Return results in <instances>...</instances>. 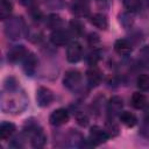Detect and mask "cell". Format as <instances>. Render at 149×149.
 <instances>
[{
    "label": "cell",
    "mask_w": 149,
    "mask_h": 149,
    "mask_svg": "<svg viewBox=\"0 0 149 149\" xmlns=\"http://www.w3.org/2000/svg\"><path fill=\"white\" fill-rule=\"evenodd\" d=\"M72 12L78 16H86L88 14V5L86 0H72Z\"/></svg>",
    "instance_id": "11"
},
{
    "label": "cell",
    "mask_w": 149,
    "mask_h": 149,
    "mask_svg": "<svg viewBox=\"0 0 149 149\" xmlns=\"http://www.w3.org/2000/svg\"><path fill=\"white\" fill-rule=\"evenodd\" d=\"M109 135L106 132V129H102L101 127L93 126L90 130V141L92 144H101L105 143L108 140Z\"/></svg>",
    "instance_id": "4"
},
{
    "label": "cell",
    "mask_w": 149,
    "mask_h": 149,
    "mask_svg": "<svg viewBox=\"0 0 149 149\" xmlns=\"http://www.w3.org/2000/svg\"><path fill=\"white\" fill-rule=\"evenodd\" d=\"M28 134L30 136L31 146L34 148H41L44 146L47 137H45V135L41 128H38L36 126H30L28 128Z\"/></svg>",
    "instance_id": "3"
},
{
    "label": "cell",
    "mask_w": 149,
    "mask_h": 149,
    "mask_svg": "<svg viewBox=\"0 0 149 149\" xmlns=\"http://www.w3.org/2000/svg\"><path fill=\"white\" fill-rule=\"evenodd\" d=\"M86 78H87V81L91 86H97L100 84L101 81V78H102V74L100 72V70L95 66H91L87 71H86Z\"/></svg>",
    "instance_id": "10"
},
{
    "label": "cell",
    "mask_w": 149,
    "mask_h": 149,
    "mask_svg": "<svg viewBox=\"0 0 149 149\" xmlns=\"http://www.w3.org/2000/svg\"><path fill=\"white\" fill-rule=\"evenodd\" d=\"M105 129H106V132L108 133L109 136H115L119 133V127L111 120H108V122L106 123V128Z\"/></svg>",
    "instance_id": "23"
},
{
    "label": "cell",
    "mask_w": 149,
    "mask_h": 149,
    "mask_svg": "<svg viewBox=\"0 0 149 149\" xmlns=\"http://www.w3.org/2000/svg\"><path fill=\"white\" fill-rule=\"evenodd\" d=\"M90 21H91V23L94 27H97L99 29H106L108 27V21L106 19V16L102 15V14H94V15H92Z\"/></svg>",
    "instance_id": "16"
},
{
    "label": "cell",
    "mask_w": 149,
    "mask_h": 149,
    "mask_svg": "<svg viewBox=\"0 0 149 149\" xmlns=\"http://www.w3.org/2000/svg\"><path fill=\"white\" fill-rule=\"evenodd\" d=\"M54 100V94L52 92L47 88V87H40L36 92V101L38 104V106L41 107H45L49 106Z\"/></svg>",
    "instance_id": "5"
},
{
    "label": "cell",
    "mask_w": 149,
    "mask_h": 149,
    "mask_svg": "<svg viewBox=\"0 0 149 149\" xmlns=\"http://www.w3.org/2000/svg\"><path fill=\"white\" fill-rule=\"evenodd\" d=\"M147 104V98L143 93H140V92H135L133 95H132V106L136 109H141L146 106Z\"/></svg>",
    "instance_id": "17"
},
{
    "label": "cell",
    "mask_w": 149,
    "mask_h": 149,
    "mask_svg": "<svg viewBox=\"0 0 149 149\" xmlns=\"http://www.w3.org/2000/svg\"><path fill=\"white\" fill-rule=\"evenodd\" d=\"M83 58V47L79 42H71L66 48V59L70 63H77Z\"/></svg>",
    "instance_id": "1"
},
{
    "label": "cell",
    "mask_w": 149,
    "mask_h": 149,
    "mask_svg": "<svg viewBox=\"0 0 149 149\" xmlns=\"http://www.w3.org/2000/svg\"><path fill=\"white\" fill-rule=\"evenodd\" d=\"M15 132V126L12 122H2L0 126V139L6 141Z\"/></svg>",
    "instance_id": "14"
},
{
    "label": "cell",
    "mask_w": 149,
    "mask_h": 149,
    "mask_svg": "<svg viewBox=\"0 0 149 149\" xmlns=\"http://www.w3.org/2000/svg\"><path fill=\"white\" fill-rule=\"evenodd\" d=\"M47 26L49 27V28H58L59 26H61V23H62V20H61V17L58 16V15H50L48 19H47Z\"/></svg>",
    "instance_id": "22"
},
{
    "label": "cell",
    "mask_w": 149,
    "mask_h": 149,
    "mask_svg": "<svg viewBox=\"0 0 149 149\" xmlns=\"http://www.w3.org/2000/svg\"><path fill=\"white\" fill-rule=\"evenodd\" d=\"M50 40L55 45H66L70 41V34L63 29H55L50 35Z\"/></svg>",
    "instance_id": "7"
},
{
    "label": "cell",
    "mask_w": 149,
    "mask_h": 149,
    "mask_svg": "<svg viewBox=\"0 0 149 149\" xmlns=\"http://www.w3.org/2000/svg\"><path fill=\"white\" fill-rule=\"evenodd\" d=\"M49 121L51 125L54 126H62L64 123H66L69 121V113L66 109L64 108H58L55 109L50 116H49Z\"/></svg>",
    "instance_id": "6"
},
{
    "label": "cell",
    "mask_w": 149,
    "mask_h": 149,
    "mask_svg": "<svg viewBox=\"0 0 149 149\" xmlns=\"http://www.w3.org/2000/svg\"><path fill=\"white\" fill-rule=\"evenodd\" d=\"M136 84L140 90L142 91H149V74H140L137 77Z\"/></svg>",
    "instance_id": "19"
},
{
    "label": "cell",
    "mask_w": 149,
    "mask_h": 149,
    "mask_svg": "<svg viewBox=\"0 0 149 149\" xmlns=\"http://www.w3.org/2000/svg\"><path fill=\"white\" fill-rule=\"evenodd\" d=\"M144 119L149 122V107L146 109V112H144Z\"/></svg>",
    "instance_id": "26"
},
{
    "label": "cell",
    "mask_w": 149,
    "mask_h": 149,
    "mask_svg": "<svg viewBox=\"0 0 149 149\" xmlns=\"http://www.w3.org/2000/svg\"><path fill=\"white\" fill-rule=\"evenodd\" d=\"M122 106H123V101L120 97H112L108 101V106H107V111H108V114L114 116V115H118L121 113V109H122Z\"/></svg>",
    "instance_id": "9"
},
{
    "label": "cell",
    "mask_w": 149,
    "mask_h": 149,
    "mask_svg": "<svg viewBox=\"0 0 149 149\" xmlns=\"http://www.w3.org/2000/svg\"><path fill=\"white\" fill-rule=\"evenodd\" d=\"M81 81V74L77 70H69L65 72L63 78V84L69 90H76Z\"/></svg>",
    "instance_id": "2"
},
{
    "label": "cell",
    "mask_w": 149,
    "mask_h": 149,
    "mask_svg": "<svg viewBox=\"0 0 149 149\" xmlns=\"http://www.w3.org/2000/svg\"><path fill=\"white\" fill-rule=\"evenodd\" d=\"M19 2H20L21 5H23V6L29 7V6H31V5H33L34 0H19Z\"/></svg>",
    "instance_id": "25"
},
{
    "label": "cell",
    "mask_w": 149,
    "mask_h": 149,
    "mask_svg": "<svg viewBox=\"0 0 149 149\" xmlns=\"http://www.w3.org/2000/svg\"><path fill=\"white\" fill-rule=\"evenodd\" d=\"M70 28H71L72 34L76 35V36L81 35L83 31H84V27H83V24H81L78 20H72V21L70 22Z\"/></svg>",
    "instance_id": "21"
},
{
    "label": "cell",
    "mask_w": 149,
    "mask_h": 149,
    "mask_svg": "<svg viewBox=\"0 0 149 149\" xmlns=\"http://www.w3.org/2000/svg\"><path fill=\"white\" fill-rule=\"evenodd\" d=\"M119 118H120V121H121L125 126H127V127H134V126L136 125V122H137L136 116H135L132 112H127V111L121 112V113L119 114Z\"/></svg>",
    "instance_id": "15"
},
{
    "label": "cell",
    "mask_w": 149,
    "mask_h": 149,
    "mask_svg": "<svg viewBox=\"0 0 149 149\" xmlns=\"http://www.w3.org/2000/svg\"><path fill=\"white\" fill-rule=\"evenodd\" d=\"M114 50L121 55V56H127L132 52V45L130 43L125 40V38H120V40H116L115 43H114Z\"/></svg>",
    "instance_id": "12"
},
{
    "label": "cell",
    "mask_w": 149,
    "mask_h": 149,
    "mask_svg": "<svg viewBox=\"0 0 149 149\" xmlns=\"http://www.w3.org/2000/svg\"><path fill=\"white\" fill-rule=\"evenodd\" d=\"M123 6L128 12H137L141 7V0H123Z\"/></svg>",
    "instance_id": "20"
},
{
    "label": "cell",
    "mask_w": 149,
    "mask_h": 149,
    "mask_svg": "<svg viewBox=\"0 0 149 149\" xmlns=\"http://www.w3.org/2000/svg\"><path fill=\"white\" fill-rule=\"evenodd\" d=\"M27 54H28V51L26 50V48L23 45H15L8 51V61L12 63L19 62V61L23 59L27 56Z\"/></svg>",
    "instance_id": "8"
},
{
    "label": "cell",
    "mask_w": 149,
    "mask_h": 149,
    "mask_svg": "<svg viewBox=\"0 0 149 149\" xmlns=\"http://www.w3.org/2000/svg\"><path fill=\"white\" fill-rule=\"evenodd\" d=\"M37 66V59L33 54H27L23 58V69L27 74H33Z\"/></svg>",
    "instance_id": "13"
},
{
    "label": "cell",
    "mask_w": 149,
    "mask_h": 149,
    "mask_svg": "<svg viewBox=\"0 0 149 149\" xmlns=\"http://www.w3.org/2000/svg\"><path fill=\"white\" fill-rule=\"evenodd\" d=\"M143 58H144V62L149 66V48H147V49L143 50Z\"/></svg>",
    "instance_id": "24"
},
{
    "label": "cell",
    "mask_w": 149,
    "mask_h": 149,
    "mask_svg": "<svg viewBox=\"0 0 149 149\" xmlns=\"http://www.w3.org/2000/svg\"><path fill=\"white\" fill-rule=\"evenodd\" d=\"M13 6L9 0H0V17L1 20H6L12 14Z\"/></svg>",
    "instance_id": "18"
}]
</instances>
